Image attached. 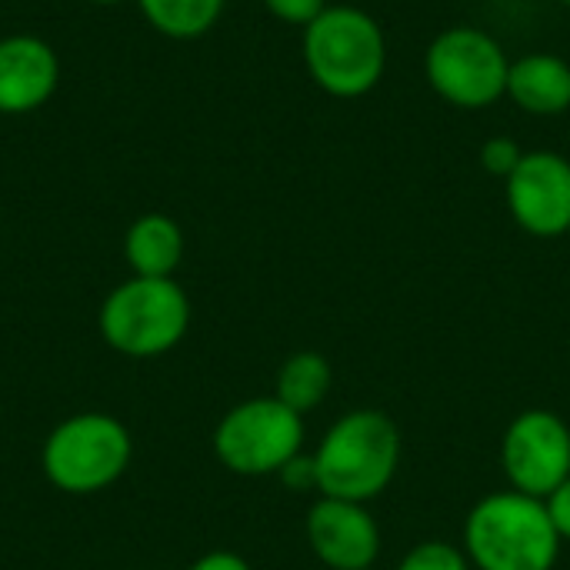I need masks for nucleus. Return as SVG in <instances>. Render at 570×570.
<instances>
[{
  "label": "nucleus",
  "mask_w": 570,
  "mask_h": 570,
  "mask_svg": "<svg viewBox=\"0 0 570 570\" xmlns=\"http://www.w3.org/2000/svg\"><path fill=\"white\" fill-rule=\"evenodd\" d=\"M304 67L324 94L357 100L371 94L387 70L384 27L361 7L331 3L304 27Z\"/></svg>",
  "instance_id": "obj_1"
},
{
  "label": "nucleus",
  "mask_w": 570,
  "mask_h": 570,
  "mask_svg": "<svg viewBox=\"0 0 570 570\" xmlns=\"http://www.w3.org/2000/svg\"><path fill=\"white\" fill-rule=\"evenodd\" d=\"M464 554L478 570H554L561 534L541 498L504 491L468 514Z\"/></svg>",
  "instance_id": "obj_2"
},
{
  "label": "nucleus",
  "mask_w": 570,
  "mask_h": 570,
  "mask_svg": "<svg viewBox=\"0 0 570 570\" xmlns=\"http://www.w3.org/2000/svg\"><path fill=\"white\" fill-rule=\"evenodd\" d=\"M317 494L367 504L397 474L401 434L397 424L381 411H351L331 424L314 451Z\"/></svg>",
  "instance_id": "obj_3"
},
{
  "label": "nucleus",
  "mask_w": 570,
  "mask_h": 570,
  "mask_svg": "<svg viewBox=\"0 0 570 570\" xmlns=\"http://www.w3.org/2000/svg\"><path fill=\"white\" fill-rule=\"evenodd\" d=\"M97 327L104 344L124 357H160L187 337V291L174 277H130L104 297Z\"/></svg>",
  "instance_id": "obj_4"
},
{
  "label": "nucleus",
  "mask_w": 570,
  "mask_h": 570,
  "mask_svg": "<svg viewBox=\"0 0 570 570\" xmlns=\"http://www.w3.org/2000/svg\"><path fill=\"white\" fill-rule=\"evenodd\" d=\"M134 461V438L124 421L104 411H83L60 421L40 451L43 478L73 498L114 488Z\"/></svg>",
  "instance_id": "obj_5"
},
{
  "label": "nucleus",
  "mask_w": 570,
  "mask_h": 570,
  "mask_svg": "<svg viewBox=\"0 0 570 570\" xmlns=\"http://www.w3.org/2000/svg\"><path fill=\"white\" fill-rule=\"evenodd\" d=\"M508 50L481 27H448L424 50V77L431 90L461 110H484L508 97Z\"/></svg>",
  "instance_id": "obj_6"
},
{
  "label": "nucleus",
  "mask_w": 570,
  "mask_h": 570,
  "mask_svg": "<svg viewBox=\"0 0 570 570\" xmlns=\"http://www.w3.org/2000/svg\"><path fill=\"white\" fill-rule=\"evenodd\" d=\"M304 448V417L277 397H250L230 407L214 428L217 461L240 478L281 474Z\"/></svg>",
  "instance_id": "obj_7"
},
{
  "label": "nucleus",
  "mask_w": 570,
  "mask_h": 570,
  "mask_svg": "<svg viewBox=\"0 0 570 570\" xmlns=\"http://www.w3.org/2000/svg\"><path fill=\"white\" fill-rule=\"evenodd\" d=\"M501 464L514 491L548 498L570 478V428L551 411H524L501 441Z\"/></svg>",
  "instance_id": "obj_8"
},
{
  "label": "nucleus",
  "mask_w": 570,
  "mask_h": 570,
  "mask_svg": "<svg viewBox=\"0 0 570 570\" xmlns=\"http://www.w3.org/2000/svg\"><path fill=\"white\" fill-rule=\"evenodd\" d=\"M514 224L531 237H564L570 230V160L558 150H524L504 180Z\"/></svg>",
  "instance_id": "obj_9"
},
{
  "label": "nucleus",
  "mask_w": 570,
  "mask_h": 570,
  "mask_svg": "<svg viewBox=\"0 0 570 570\" xmlns=\"http://www.w3.org/2000/svg\"><path fill=\"white\" fill-rule=\"evenodd\" d=\"M307 544L331 570H367L381 554V528L364 504L321 498L307 514Z\"/></svg>",
  "instance_id": "obj_10"
},
{
  "label": "nucleus",
  "mask_w": 570,
  "mask_h": 570,
  "mask_svg": "<svg viewBox=\"0 0 570 570\" xmlns=\"http://www.w3.org/2000/svg\"><path fill=\"white\" fill-rule=\"evenodd\" d=\"M60 83L57 50L33 33H10L0 40V114L40 110Z\"/></svg>",
  "instance_id": "obj_11"
},
{
  "label": "nucleus",
  "mask_w": 570,
  "mask_h": 570,
  "mask_svg": "<svg viewBox=\"0 0 570 570\" xmlns=\"http://www.w3.org/2000/svg\"><path fill=\"white\" fill-rule=\"evenodd\" d=\"M508 97L534 117L564 114L570 110V63L561 53L544 50L511 60Z\"/></svg>",
  "instance_id": "obj_12"
},
{
  "label": "nucleus",
  "mask_w": 570,
  "mask_h": 570,
  "mask_svg": "<svg viewBox=\"0 0 570 570\" xmlns=\"http://www.w3.org/2000/svg\"><path fill=\"white\" fill-rule=\"evenodd\" d=\"M124 261L134 277H174L184 261V230L167 214H144L124 234Z\"/></svg>",
  "instance_id": "obj_13"
},
{
  "label": "nucleus",
  "mask_w": 570,
  "mask_h": 570,
  "mask_svg": "<svg viewBox=\"0 0 570 570\" xmlns=\"http://www.w3.org/2000/svg\"><path fill=\"white\" fill-rule=\"evenodd\" d=\"M331 384H334L331 361L324 354H317V351H297L281 364L274 397L281 404H287L294 414L304 417V414L317 411L327 401Z\"/></svg>",
  "instance_id": "obj_14"
},
{
  "label": "nucleus",
  "mask_w": 570,
  "mask_h": 570,
  "mask_svg": "<svg viewBox=\"0 0 570 570\" xmlns=\"http://www.w3.org/2000/svg\"><path fill=\"white\" fill-rule=\"evenodd\" d=\"M144 20L170 40L204 37L224 13V0H137Z\"/></svg>",
  "instance_id": "obj_15"
},
{
  "label": "nucleus",
  "mask_w": 570,
  "mask_h": 570,
  "mask_svg": "<svg viewBox=\"0 0 570 570\" xmlns=\"http://www.w3.org/2000/svg\"><path fill=\"white\" fill-rule=\"evenodd\" d=\"M397 570H471V561L461 548L448 541H424L404 554Z\"/></svg>",
  "instance_id": "obj_16"
},
{
  "label": "nucleus",
  "mask_w": 570,
  "mask_h": 570,
  "mask_svg": "<svg viewBox=\"0 0 570 570\" xmlns=\"http://www.w3.org/2000/svg\"><path fill=\"white\" fill-rule=\"evenodd\" d=\"M524 150L514 137H488L481 144V167L491 174V177H501L508 180L514 174V167L521 164Z\"/></svg>",
  "instance_id": "obj_17"
},
{
  "label": "nucleus",
  "mask_w": 570,
  "mask_h": 570,
  "mask_svg": "<svg viewBox=\"0 0 570 570\" xmlns=\"http://www.w3.org/2000/svg\"><path fill=\"white\" fill-rule=\"evenodd\" d=\"M264 7L277 17V20H284V23H301V27H307L314 17H321L331 3L327 0H264Z\"/></svg>",
  "instance_id": "obj_18"
},
{
  "label": "nucleus",
  "mask_w": 570,
  "mask_h": 570,
  "mask_svg": "<svg viewBox=\"0 0 570 570\" xmlns=\"http://www.w3.org/2000/svg\"><path fill=\"white\" fill-rule=\"evenodd\" d=\"M284 484H287V491H294V494H304V491H317V464H314V454H297L294 461H287L284 468H281V474H277Z\"/></svg>",
  "instance_id": "obj_19"
},
{
  "label": "nucleus",
  "mask_w": 570,
  "mask_h": 570,
  "mask_svg": "<svg viewBox=\"0 0 570 570\" xmlns=\"http://www.w3.org/2000/svg\"><path fill=\"white\" fill-rule=\"evenodd\" d=\"M544 504H548V514H551V521H554L561 541H564V538L570 541V478L564 484H558V488L544 498Z\"/></svg>",
  "instance_id": "obj_20"
},
{
  "label": "nucleus",
  "mask_w": 570,
  "mask_h": 570,
  "mask_svg": "<svg viewBox=\"0 0 570 570\" xmlns=\"http://www.w3.org/2000/svg\"><path fill=\"white\" fill-rule=\"evenodd\" d=\"M190 570H250V564L234 551H210V554L197 558Z\"/></svg>",
  "instance_id": "obj_21"
},
{
  "label": "nucleus",
  "mask_w": 570,
  "mask_h": 570,
  "mask_svg": "<svg viewBox=\"0 0 570 570\" xmlns=\"http://www.w3.org/2000/svg\"><path fill=\"white\" fill-rule=\"evenodd\" d=\"M87 3H124V0H87Z\"/></svg>",
  "instance_id": "obj_22"
},
{
  "label": "nucleus",
  "mask_w": 570,
  "mask_h": 570,
  "mask_svg": "<svg viewBox=\"0 0 570 570\" xmlns=\"http://www.w3.org/2000/svg\"><path fill=\"white\" fill-rule=\"evenodd\" d=\"M558 3H564V7H570V0H558Z\"/></svg>",
  "instance_id": "obj_23"
}]
</instances>
